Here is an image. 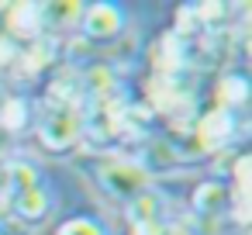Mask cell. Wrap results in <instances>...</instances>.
Returning a JSON list of instances; mask_svg holds the SVG:
<instances>
[{
    "instance_id": "6da1fadb",
    "label": "cell",
    "mask_w": 252,
    "mask_h": 235,
    "mask_svg": "<svg viewBox=\"0 0 252 235\" xmlns=\"http://www.w3.org/2000/svg\"><path fill=\"white\" fill-rule=\"evenodd\" d=\"M97 183L121 207H128L131 201L152 190V176L138 166V159H125V156H104L97 163Z\"/></svg>"
},
{
    "instance_id": "7a4b0ae2",
    "label": "cell",
    "mask_w": 252,
    "mask_h": 235,
    "mask_svg": "<svg viewBox=\"0 0 252 235\" xmlns=\"http://www.w3.org/2000/svg\"><path fill=\"white\" fill-rule=\"evenodd\" d=\"M35 135L42 142L45 152L52 156H66L73 149L83 145V111H69V107H45L38 114Z\"/></svg>"
},
{
    "instance_id": "8fae6325",
    "label": "cell",
    "mask_w": 252,
    "mask_h": 235,
    "mask_svg": "<svg viewBox=\"0 0 252 235\" xmlns=\"http://www.w3.org/2000/svg\"><path fill=\"white\" fill-rule=\"evenodd\" d=\"M18 56H21V45L14 38H7V35H0V69H14Z\"/></svg>"
},
{
    "instance_id": "52a82bcc",
    "label": "cell",
    "mask_w": 252,
    "mask_h": 235,
    "mask_svg": "<svg viewBox=\"0 0 252 235\" xmlns=\"http://www.w3.org/2000/svg\"><path fill=\"white\" fill-rule=\"evenodd\" d=\"M35 121V104L21 94L14 97H4L0 101V132H7V135H21L28 132Z\"/></svg>"
},
{
    "instance_id": "8992f818",
    "label": "cell",
    "mask_w": 252,
    "mask_h": 235,
    "mask_svg": "<svg viewBox=\"0 0 252 235\" xmlns=\"http://www.w3.org/2000/svg\"><path fill=\"white\" fill-rule=\"evenodd\" d=\"M11 214H14L18 221H25L28 228L42 225V221L52 214V194L45 190V183L38 180V183H32L28 190H21V194L14 197V204H11Z\"/></svg>"
},
{
    "instance_id": "7c38bea8",
    "label": "cell",
    "mask_w": 252,
    "mask_h": 235,
    "mask_svg": "<svg viewBox=\"0 0 252 235\" xmlns=\"http://www.w3.org/2000/svg\"><path fill=\"white\" fill-rule=\"evenodd\" d=\"M35 228H28L25 221H18L14 214H0V235H32Z\"/></svg>"
},
{
    "instance_id": "277c9868",
    "label": "cell",
    "mask_w": 252,
    "mask_h": 235,
    "mask_svg": "<svg viewBox=\"0 0 252 235\" xmlns=\"http://www.w3.org/2000/svg\"><path fill=\"white\" fill-rule=\"evenodd\" d=\"M193 135L204 142V149H207V152H218V149H224V145L238 135V114L221 111V107H211L207 114H200V121H197Z\"/></svg>"
},
{
    "instance_id": "9c48e42d",
    "label": "cell",
    "mask_w": 252,
    "mask_h": 235,
    "mask_svg": "<svg viewBox=\"0 0 252 235\" xmlns=\"http://www.w3.org/2000/svg\"><path fill=\"white\" fill-rule=\"evenodd\" d=\"M245 104H249V80H245L242 73H228V76H221V83H218V107L238 114Z\"/></svg>"
},
{
    "instance_id": "5b68a950",
    "label": "cell",
    "mask_w": 252,
    "mask_h": 235,
    "mask_svg": "<svg viewBox=\"0 0 252 235\" xmlns=\"http://www.w3.org/2000/svg\"><path fill=\"white\" fill-rule=\"evenodd\" d=\"M56 49H59V42H56L52 35H38L35 42L21 45V56H18V66H14V69H21V73L32 76V80H38V76H45V73L59 63Z\"/></svg>"
},
{
    "instance_id": "30bf717a",
    "label": "cell",
    "mask_w": 252,
    "mask_h": 235,
    "mask_svg": "<svg viewBox=\"0 0 252 235\" xmlns=\"http://www.w3.org/2000/svg\"><path fill=\"white\" fill-rule=\"evenodd\" d=\"M56 235H107V228L97 221V218H87V214H76L69 221H63L56 228Z\"/></svg>"
},
{
    "instance_id": "4fadbf2b",
    "label": "cell",
    "mask_w": 252,
    "mask_h": 235,
    "mask_svg": "<svg viewBox=\"0 0 252 235\" xmlns=\"http://www.w3.org/2000/svg\"><path fill=\"white\" fill-rule=\"evenodd\" d=\"M131 235H169V228L162 225V218L159 221H138V225H131Z\"/></svg>"
},
{
    "instance_id": "ba28073f",
    "label": "cell",
    "mask_w": 252,
    "mask_h": 235,
    "mask_svg": "<svg viewBox=\"0 0 252 235\" xmlns=\"http://www.w3.org/2000/svg\"><path fill=\"white\" fill-rule=\"evenodd\" d=\"M228 204H231V190L221 180H207L193 190V211L200 218H218V214L228 211Z\"/></svg>"
},
{
    "instance_id": "3957f363",
    "label": "cell",
    "mask_w": 252,
    "mask_h": 235,
    "mask_svg": "<svg viewBox=\"0 0 252 235\" xmlns=\"http://www.w3.org/2000/svg\"><path fill=\"white\" fill-rule=\"evenodd\" d=\"M125 32V7L121 4H90L83 7V18H80V35L83 42H118Z\"/></svg>"
}]
</instances>
